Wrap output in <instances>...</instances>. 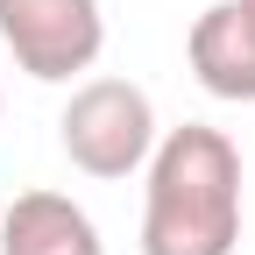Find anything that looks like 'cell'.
<instances>
[{
  "label": "cell",
  "mask_w": 255,
  "mask_h": 255,
  "mask_svg": "<svg viewBox=\"0 0 255 255\" xmlns=\"http://www.w3.org/2000/svg\"><path fill=\"white\" fill-rule=\"evenodd\" d=\"M241 241V149L206 121L170 128L149 156L142 255H234Z\"/></svg>",
  "instance_id": "6da1fadb"
},
{
  "label": "cell",
  "mask_w": 255,
  "mask_h": 255,
  "mask_svg": "<svg viewBox=\"0 0 255 255\" xmlns=\"http://www.w3.org/2000/svg\"><path fill=\"white\" fill-rule=\"evenodd\" d=\"M57 142L64 156L85 170V177H135L149 156H156V107H149V92L142 85H128V78H85L71 100H64L57 114Z\"/></svg>",
  "instance_id": "7a4b0ae2"
},
{
  "label": "cell",
  "mask_w": 255,
  "mask_h": 255,
  "mask_svg": "<svg viewBox=\"0 0 255 255\" xmlns=\"http://www.w3.org/2000/svg\"><path fill=\"white\" fill-rule=\"evenodd\" d=\"M0 50L14 57V71L64 85L100 64L107 14L100 0H0Z\"/></svg>",
  "instance_id": "3957f363"
},
{
  "label": "cell",
  "mask_w": 255,
  "mask_h": 255,
  "mask_svg": "<svg viewBox=\"0 0 255 255\" xmlns=\"http://www.w3.org/2000/svg\"><path fill=\"white\" fill-rule=\"evenodd\" d=\"M184 57H191V71H199V85L213 100H234V107L255 100V14L241 0H213L191 21Z\"/></svg>",
  "instance_id": "277c9868"
},
{
  "label": "cell",
  "mask_w": 255,
  "mask_h": 255,
  "mask_svg": "<svg viewBox=\"0 0 255 255\" xmlns=\"http://www.w3.org/2000/svg\"><path fill=\"white\" fill-rule=\"evenodd\" d=\"M0 255H107V241L64 191H21L0 213Z\"/></svg>",
  "instance_id": "5b68a950"
},
{
  "label": "cell",
  "mask_w": 255,
  "mask_h": 255,
  "mask_svg": "<svg viewBox=\"0 0 255 255\" xmlns=\"http://www.w3.org/2000/svg\"><path fill=\"white\" fill-rule=\"evenodd\" d=\"M241 7H248V14H255V0H241Z\"/></svg>",
  "instance_id": "8992f818"
}]
</instances>
